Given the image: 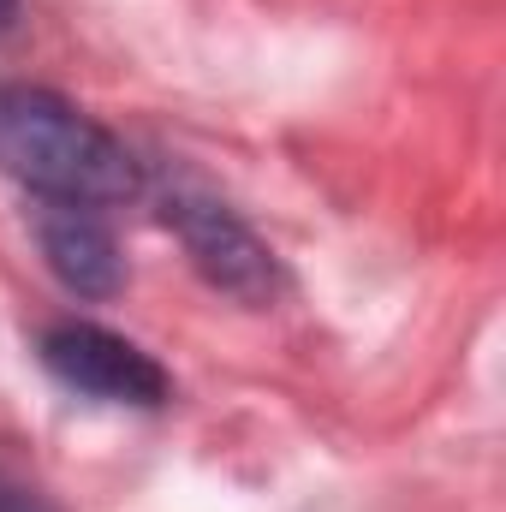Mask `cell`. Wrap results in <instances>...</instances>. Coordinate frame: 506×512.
Wrapping results in <instances>:
<instances>
[{
    "mask_svg": "<svg viewBox=\"0 0 506 512\" xmlns=\"http://www.w3.org/2000/svg\"><path fill=\"white\" fill-rule=\"evenodd\" d=\"M0 173L30 203L102 215L149 191V167L126 137L42 84H0Z\"/></svg>",
    "mask_w": 506,
    "mask_h": 512,
    "instance_id": "1",
    "label": "cell"
},
{
    "mask_svg": "<svg viewBox=\"0 0 506 512\" xmlns=\"http://www.w3.org/2000/svg\"><path fill=\"white\" fill-rule=\"evenodd\" d=\"M161 221L173 227V239L185 245L191 268H197L215 292H227V298H239V304H251V310L274 304V298L286 292V262L274 256V245L256 233L227 197H215V191L179 179V185L161 191Z\"/></svg>",
    "mask_w": 506,
    "mask_h": 512,
    "instance_id": "2",
    "label": "cell"
},
{
    "mask_svg": "<svg viewBox=\"0 0 506 512\" xmlns=\"http://www.w3.org/2000/svg\"><path fill=\"white\" fill-rule=\"evenodd\" d=\"M36 358L66 393H84L96 405H137L155 411L173 399V376L126 334L102 328V322H48L36 340Z\"/></svg>",
    "mask_w": 506,
    "mask_h": 512,
    "instance_id": "3",
    "label": "cell"
},
{
    "mask_svg": "<svg viewBox=\"0 0 506 512\" xmlns=\"http://www.w3.org/2000/svg\"><path fill=\"white\" fill-rule=\"evenodd\" d=\"M30 233L42 245L48 274L72 292V298H120L126 292V256L108 227L102 209H72V203H36L30 209Z\"/></svg>",
    "mask_w": 506,
    "mask_h": 512,
    "instance_id": "4",
    "label": "cell"
},
{
    "mask_svg": "<svg viewBox=\"0 0 506 512\" xmlns=\"http://www.w3.org/2000/svg\"><path fill=\"white\" fill-rule=\"evenodd\" d=\"M0 512H60L48 495H36L30 483H18L12 471H0Z\"/></svg>",
    "mask_w": 506,
    "mask_h": 512,
    "instance_id": "5",
    "label": "cell"
},
{
    "mask_svg": "<svg viewBox=\"0 0 506 512\" xmlns=\"http://www.w3.org/2000/svg\"><path fill=\"white\" fill-rule=\"evenodd\" d=\"M18 6H24V0H0V30H12V18H18Z\"/></svg>",
    "mask_w": 506,
    "mask_h": 512,
    "instance_id": "6",
    "label": "cell"
}]
</instances>
